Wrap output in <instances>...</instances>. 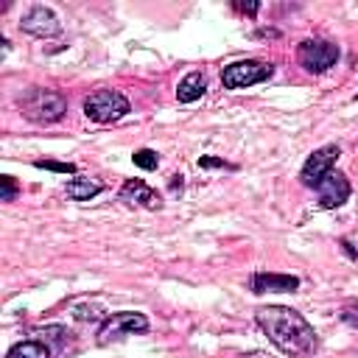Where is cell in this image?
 <instances>
[{
    "label": "cell",
    "instance_id": "44dd1931",
    "mask_svg": "<svg viewBox=\"0 0 358 358\" xmlns=\"http://www.w3.org/2000/svg\"><path fill=\"white\" fill-rule=\"evenodd\" d=\"M235 8L243 11V14H249V17H255L260 11V3H235Z\"/></svg>",
    "mask_w": 358,
    "mask_h": 358
},
{
    "label": "cell",
    "instance_id": "cb8c5ba5",
    "mask_svg": "<svg viewBox=\"0 0 358 358\" xmlns=\"http://www.w3.org/2000/svg\"><path fill=\"white\" fill-rule=\"evenodd\" d=\"M352 101H358V95H355V98H352Z\"/></svg>",
    "mask_w": 358,
    "mask_h": 358
},
{
    "label": "cell",
    "instance_id": "5bb4252c",
    "mask_svg": "<svg viewBox=\"0 0 358 358\" xmlns=\"http://www.w3.org/2000/svg\"><path fill=\"white\" fill-rule=\"evenodd\" d=\"M53 355V350L42 341V338H25V341H17L8 352H6V358H50Z\"/></svg>",
    "mask_w": 358,
    "mask_h": 358
},
{
    "label": "cell",
    "instance_id": "ffe728a7",
    "mask_svg": "<svg viewBox=\"0 0 358 358\" xmlns=\"http://www.w3.org/2000/svg\"><path fill=\"white\" fill-rule=\"evenodd\" d=\"M199 168H227V171H235V165L232 162H224L221 157H210V154H204V157H199V162H196Z\"/></svg>",
    "mask_w": 358,
    "mask_h": 358
},
{
    "label": "cell",
    "instance_id": "7402d4cb",
    "mask_svg": "<svg viewBox=\"0 0 358 358\" xmlns=\"http://www.w3.org/2000/svg\"><path fill=\"white\" fill-rule=\"evenodd\" d=\"M341 246H344V252H347V257H352V260H355V257H358V252H355V249H352V243H350V241H347V238H341Z\"/></svg>",
    "mask_w": 358,
    "mask_h": 358
},
{
    "label": "cell",
    "instance_id": "7c38bea8",
    "mask_svg": "<svg viewBox=\"0 0 358 358\" xmlns=\"http://www.w3.org/2000/svg\"><path fill=\"white\" fill-rule=\"evenodd\" d=\"M204 92H207V78H204L201 70H193V73H187V76L179 81V87H176V101H179V103H193V101H199Z\"/></svg>",
    "mask_w": 358,
    "mask_h": 358
},
{
    "label": "cell",
    "instance_id": "30bf717a",
    "mask_svg": "<svg viewBox=\"0 0 358 358\" xmlns=\"http://www.w3.org/2000/svg\"><path fill=\"white\" fill-rule=\"evenodd\" d=\"M117 199L126 207H143V210H159L162 207V196L148 187L143 179H126L123 187L117 190Z\"/></svg>",
    "mask_w": 358,
    "mask_h": 358
},
{
    "label": "cell",
    "instance_id": "ba28073f",
    "mask_svg": "<svg viewBox=\"0 0 358 358\" xmlns=\"http://www.w3.org/2000/svg\"><path fill=\"white\" fill-rule=\"evenodd\" d=\"M20 31L36 36V39H50L62 31L59 17L48 8V6H31L22 17H20Z\"/></svg>",
    "mask_w": 358,
    "mask_h": 358
},
{
    "label": "cell",
    "instance_id": "4fadbf2b",
    "mask_svg": "<svg viewBox=\"0 0 358 358\" xmlns=\"http://www.w3.org/2000/svg\"><path fill=\"white\" fill-rule=\"evenodd\" d=\"M101 190H103V185H101V182H92L90 176H76V179H70V182L64 185V193H67L73 201H90V199H95Z\"/></svg>",
    "mask_w": 358,
    "mask_h": 358
},
{
    "label": "cell",
    "instance_id": "2e32d148",
    "mask_svg": "<svg viewBox=\"0 0 358 358\" xmlns=\"http://www.w3.org/2000/svg\"><path fill=\"white\" fill-rule=\"evenodd\" d=\"M34 168L53 171V173H76V165L73 162H56V159H34Z\"/></svg>",
    "mask_w": 358,
    "mask_h": 358
},
{
    "label": "cell",
    "instance_id": "603a6c76",
    "mask_svg": "<svg viewBox=\"0 0 358 358\" xmlns=\"http://www.w3.org/2000/svg\"><path fill=\"white\" fill-rule=\"evenodd\" d=\"M171 187H173V190H182V173L171 176Z\"/></svg>",
    "mask_w": 358,
    "mask_h": 358
},
{
    "label": "cell",
    "instance_id": "52a82bcc",
    "mask_svg": "<svg viewBox=\"0 0 358 358\" xmlns=\"http://www.w3.org/2000/svg\"><path fill=\"white\" fill-rule=\"evenodd\" d=\"M341 157V148L336 145V143H327V145H322V148H316L308 159H305V165H302V171H299V182L305 185V187H316L333 168H336V159Z\"/></svg>",
    "mask_w": 358,
    "mask_h": 358
},
{
    "label": "cell",
    "instance_id": "5b68a950",
    "mask_svg": "<svg viewBox=\"0 0 358 358\" xmlns=\"http://www.w3.org/2000/svg\"><path fill=\"white\" fill-rule=\"evenodd\" d=\"M151 322L145 313L140 310H117V313H109L101 327H98V344H109V341H120L126 336H134V333H148Z\"/></svg>",
    "mask_w": 358,
    "mask_h": 358
},
{
    "label": "cell",
    "instance_id": "7a4b0ae2",
    "mask_svg": "<svg viewBox=\"0 0 358 358\" xmlns=\"http://www.w3.org/2000/svg\"><path fill=\"white\" fill-rule=\"evenodd\" d=\"M20 112H22L25 120L48 126V123H56V120L64 117L67 98L62 92H56V90H48V87H31L20 98Z\"/></svg>",
    "mask_w": 358,
    "mask_h": 358
},
{
    "label": "cell",
    "instance_id": "3957f363",
    "mask_svg": "<svg viewBox=\"0 0 358 358\" xmlns=\"http://www.w3.org/2000/svg\"><path fill=\"white\" fill-rule=\"evenodd\" d=\"M84 115L95 123H115L123 115H129V98L117 90H95L84 98Z\"/></svg>",
    "mask_w": 358,
    "mask_h": 358
},
{
    "label": "cell",
    "instance_id": "6da1fadb",
    "mask_svg": "<svg viewBox=\"0 0 358 358\" xmlns=\"http://www.w3.org/2000/svg\"><path fill=\"white\" fill-rule=\"evenodd\" d=\"M255 322L280 352L291 358H308L316 352V344H319L316 330L299 310L285 305H266V308H257Z\"/></svg>",
    "mask_w": 358,
    "mask_h": 358
},
{
    "label": "cell",
    "instance_id": "9a60e30c",
    "mask_svg": "<svg viewBox=\"0 0 358 358\" xmlns=\"http://www.w3.org/2000/svg\"><path fill=\"white\" fill-rule=\"evenodd\" d=\"M131 162H134L137 168H143V171H157V168H159V154L151 151V148H137V151L131 154Z\"/></svg>",
    "mask_w": 358,
    "mask_h": 358
},
{
    "label": "cell",
    "instance_id": "d6986e66",
    "mask_svg": "<svg viewBox=\"0 0 358 358\" xmlns=\"http://www.w3.org/2000/svg\"><path fill=\"white\" fill-rule=\"evenodd\" d=\"M73 316H76L78 322H95V319H101V316H103V310H101L98 305H90V308H87V305H81V308H76V310H73Z\"/></svg>",
    "mask_w": 358,
    "mask_h": 358
},
{
    "label": "cell",
    "instance_id": "e0dca14e",
    "mask_svg": "<svg viewBox=\"0 0 358 358\" xmlns=\"http://www.w3.org/2000/svg\"><path fill=\"white\" fill-rule=\"evenodd\" d=\"M17 193H20L17 179H14V176H8V173H3V176H0V201H14V199H17Z\"/></svg>",
    "mask_w": 358,
    "mask_h": 358
},
{
    "label": "cell",
    "instance_id": "8992f818",
    "mask_svg": "<svg viewBox=\"0 0 358 358\" xmlns=\"http://www.w3.org/2000/svg\"><path fill=\"white\" fill-rule=\"evenodd\" d=\"M274 76V64L260 62V59H243V62H232L221 70V84L224 90H243L260 81H268Z\"/></svg>",
    "mask_w": 358,
    "mask_h": 358
},
{
    "label": "cell",
    "instance_id": "ac0fdd59",
    "mask_svg": "<svg viewBox=\"0 0 358 358\" xmlns=\"http://www.w3.org/2000/svg\"><path fill=\"white\" fill-rule=\"evenodd\" d=\"M338 319H341L347 327L358 330V299H352V302L341 305V310H338Z\"/></svg>",
    "mask_w": 358,
    "mask_h": 358
},
{
    "label": "cell",
    "instance_id": "8fae6325",
    "mask_svg": "<svg viewBox=\"0 0 358 358\" xmlns=\"http://www.w3.org/2000/svg\"><path fill=\"white\" fill-rule=\"evenodd\" d=\"M252 294H294L299 288V277L294 274H274V271H252L249 277Z\"/></svg>",
    "mask_w": 358,
    "mask_h": 358
},
{
    "label": "cell",
    "instance_id": "9c48e42d",
    "mask_svg": "<svg viewBox=\"0 0 358 358\" xmlns=\"http://www.w3.org/2000/svg\"><path fill=\"white\" fill-rule=\"evenodd\" d=\"M313 190H316V196H319V207H322V210H336V207H341V204L350 199V190H352V187H350V179H347L341 171L333 168Z\"/></svg>",
    "mask_w": 358,
    "mask_h": 358
},
{
    "label": "cell",
    "instance_id": "277c9868",
    "mask_svg": "<svg viewBox=\"0 0 358 358\" xmlns=\"http://www.w3.org/2000/svg\"><path fill=\"white\" fill-rule=\"evenodd\" d=\"M338 56L341 50L330 39H302L296 48V62L302 64L305 73H313V76L327 73L338 62Z\"/></svg>",
    "mask_w": 358,
    "mask_h": 358
}]
</instances>
